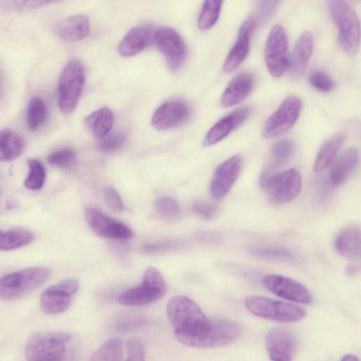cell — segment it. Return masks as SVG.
Listing matches in <instances>:
<instances>
[{"instance_id":"5","label":"cell","mask_w":361,"mask_h":361,"mask_svg":"<svg viewBox=\"0 0 361 361\" xmlns=\"http://www.w3.org/2000/svg\"><path fill=\"white\" fill-rule=\"evenodd\" d=\"M71 335L62 331L40 332L32 334L25 347L27 360H61L66 352V344Z\"/></svg>"},{"instance_id":"27","label":"cell","mask_w":361,"mask_h":361,"mask_svg":"<svg viewBox=\"0 0 361 361\" xmlns=\"http://www.w3.org/2000/svg\"><path fill=\"white\" fill-rule=\"evenodd\" d=\"M23 138L12 130H0V161H11L18 158L23 152Z\"/></svg>"},{"instance_id":"11","label":"cell","mask_w":361,"mask_h":361,"mask_svg":"<svg viewBox=\"0 0 361 361\" xmlns=\"http://www.w3.org/2000/svg\"><path fill=\"white\" fill-rule=\"evenodd\" d=\"M154 42L164 55L168 67L177 71L183 64L187 54L184 40L180 34L170 27H161L156 30Z\"/></svg>"},{"instance_id":"43","label":"cell","mask_w":361,"mask_h":361,"mask_svg":"<svg viewBox=\"0 0 361 361\" xmlns=\"http://www.w3.org/2000/svg\"><path fill=\"white\" fill-rule=\"evenodd\" d=\"M104 199L107 207L114 212H120L123 209V204L117 191L107 187L104 191Z\"/></svg>"},{"instance_id":"47","label":"cell","mask_w":361,"mask_h":361,"mask_svg":"<svg viewBox=\"0 0 361 361\" xmlns=\"http://www.w3.org/2000/svg\"><path fill=\"white\" fill-rule=\"evenodd\" d=\"M341 360H347V361H355V360H359V358L355 355L347 354V355H343V357Z\"/></svg>"},{"instance_id":"1","label":"cell","mask_w":361,"mask_h":361,"mask_svg":"<svg viewBox=\"0 0 361 361\" xmlns=\"http://www.w3.org/2000/svg\"><path fill=\"white\" fill-rule=\"evenodd\" d=\"M166 314L178 341L188 346L202 348L211 330V319L194 301L185 296H175L167 304Z\"/></svg>"},{"instance_id":"25","label":"cell","mask_w":361,"mask_h":361,"mask_svg":"<svg viewBox=\"0 0 361 361\" xmlns=\"http://www.w3.org/2000/svg\"><path fill=\"white\" fill-rule=\"evenodd\" d=\"M359 161V152L352 147L343 152L335 161L329 173V181L337 186L343 183L354 171Z\"/></svg>"},{"instance_id":"8","label":"cell","mask_w":361,"mask_h":361,"mask_svg":"<svg viewBox=\"0 0 361 361\" xmlns=\"http://www.w3.org/2000/svg\"><path fill=\"white\" fill-rule=\"evenodd\" d=\"M85 82L82 64L70 61L63 68L59 81V106L64 114L71 113L79 101Z\"/></svg>"},{"instance_id":"2","label":"cell","mask_w":361,"mask_h":361,"mask_svg":"<svg viewBox=\"0 0 361 361\" xmlns=\"http://www.w3.org/2000/svg\"><path fill=\"white\" fill-rule=\"evenodd\" d=\"M328 7L338 29L339 42L344 51L354 55L360 41V21L355 11L345 0H328Z\"/></svg>"},{"instance_id":"41","label":"cell","mask_w":361,"mask_h":361,"mask_svg":"<svg viewBox=\"0 0 361 361\" xmlns=\"http://www.w3.org/2000/svg\"><path fill=\"white\" fill-rule=\"evenodd\" d=\"M126 136L121 132L113 133L104 137L99 148L106 153H111L119 149L125 143Z\"/></svg>"},{"instance_id":"39","label":"cell","mask_w":361,"mask_h":361,"mask_svg":"<svg viewBox=\"0 0 361 361\" xmlns=\"http://www.w3.org/2000/svg\"><path fill=\"white\" fill-rule=\"evenodd\" d=\"M48 162L54 166L67 169L74 165L76 159L75 153L69 149H62L51 153Z\"/></svg>"},{"instance_id":"19","label":"cell","mask_w":361,"mask_h":361,"mask_svg":"<svg viewBox=\"0 0 361 361\" xmlns=\"http://www.w3.org/2000/svg\"><path fill=\"white\" fill-rule=\"evenodd\" d=\"M255 25V19L250 18L240 26L237 40L224 61L223 69L225 72L235 71L247 58L250 51V38Z\"/></svg>"},{"instance_id":"21","label":"cell","mask_w":361,"mask_h":361,"mask_svg":"<svg viewBox=\"0 0 361 361\" xmlns=\"http://www.w3.org/2000/svg\"><path fill=\"white\" fill-rule=\"evenodd\" d=\"M249 114L248 107H242L225 116L208 131L202 145L209 147L218 143L240 126L248 117Z\"/></svg>"},{"instance_id":"38","label":"cell","mask_w":361,"mask_h":361,"mask_svg":"<svg viewBox=\"0 0 361 361\" xmlns=\"http://www.w3.org/2000/svg\"><path fill=\"white\" fill-rule=\"evenodd\" d=\"M295 147L292 141L282 140L276 142L271 149L274 161L277 165L287 163L294 154Z\"/></svg>"},{"instance_id":"45","label":"cell","mask_w":361,"mask_h":361,"mask_svg":"<svg viewBox=\"0 0 361 361\" xmlns=\"http://www.w3.org/2000/svg\"><path fill=\"white\" fill-rule=\"evenodd\" d=\"M280 1L281 0H262L259 14L263 20L267 19L273 14Z\"/></svg>"},{"instance_id":"13","label":"cell","mask_w":361,"mask_h":361,"mask_svg":"<svg viewBox=\"0 0 361 361\" xmlns=\"http://www.w3.org/2000/svg\"><path fill=\"white\" fill-rule=\"evenodd\" d=\"M262 283L270 292L281 298L302 304H310L312 301L308 289L302 283L290 278L277 274H268L263 277Z\"/></svg>"},{"instance_id":"6","label":"cell","mask_w":361,"mask_h":361,"mask_svg":"<svg viewBox=\"0 0 361 361\" xmlns=\"http://www.w3.org/2000/svg\"><path fill=\"white\" fill-rule=\"evenodd\" d=\"M244 302L252 314L275 322H295L302 319L306 314L305 310L298 305L262 296H247Z\"/></svg>"},{"instance_id":"23","label":"cell","mask_w":361,"mask_h":361,"mask_svg":"<svg viewBox=\"0 0 361 361\" xmlns=\"http://www.w3.org/2000/svg\"><path fill=\"white\" fill-rule=\"evenodd\" d=\"M253 84V77L250 73H243L236 75L222 94L221 106L227 108L240 103L251 92Z\"/></svg>"},{"instance_id":"46","label":"cell","mask_w":361,"mask_h":361,"mask_svg":"<svg viewBox=\"0 0 361 361\" xmlns=\"http://www.w3.org/2000/svg\"><path fill=\"white\" fill-rule=\"evenodd\" d=\"M346 274L348 276H353L357 275L360 271L359 264L352 263L349 264L346 268Z\"/></svg>"},{"instance_id":"44","label":"cell","mask_w":361,"mask_h":361,"mask_svg":"<svg viewBox=\"0 0 361 361\" xmlns=\"http://www.w3.org/2000/svg\"><path fill=\"white\" fill-rule=\"evenodd\" d=\"M193 211L204 219H211L215 216L216 208L209 203L199 202L193 205Z\"/></svg>"},{"instance_id":"42","label":"cell","mask_w":361,"mask_h":361,"mask_svg":"<svg viewBox=\"0 0 361 361\" xmlns=\"http://www.w3.org/2000/svg\"><path fill=\"white\" fill-rule=\"evenodd\" d=\"M126 348L128 360L142 361L145 360V347L139 338H129L127 341Z\"/></svg>"},{"instance_id":"20","label":"cell","mask_w":361,"mask_h":361,"mask_svg":"<svg viewBox=\"0 0 361 361\" xmlns=\"http://www.w3.org/2000/svg\"><path fill=\"white\" fill-rule=\"evenodd\" d=\"M241 327L235 322L222 318L211 320V330L202 348L221 347L235 341L241 335Z\"/></svg>"},{"instance_id":"37","label":"cell","mask_w":361,"mask_h":361,"mask_svg":"<svg viewBox=\"0 0 361 361\" xmlns=\"http://www.w3.org/2000/svg\"><path fill=\"white\" fill-rule=\"evenodd\" d=\"M60 0H3L1 6L6 11L18 12L35 9Z\"/></svg>"},{"instance_id":"14","label":"cell","mask_w":361,"mask_h":361,"mask_svg":"<svg viewBox=\"0 0 361 361\" xmlns=\"http://www.w3.org/2000/svg\"><path fill=\"white\" fill-rule=\"evenodd\" d=\"M85 215L89 226L98 236L113 239H130L133 236V231L128 226L97 209L88 207Z\"/></svg>"},{"instance_id":"24","label":"cell","mask_w":361,"mask_h":361,"mask_svg":"<svg viewBox=\"0 0 361 361\" xmlns=\"http://www.w3.org/2000/svg\"><path fill=\"white\" fill-rule=\"evenodd\" d=\"M90 25L87 16L78 14L69 16L56 26L57 36L66 42H76L85 38L90 32Z\"/></svg>"},{"instance_id":"34","label":"cell","mask_w":361,"mask_h":361,"mask_svg":"<svg viewBox=\"0 0 361 361\" xmlns=\"http://www.w3.org/2000/svg\"><path fill=\"white\" fill-rule=\"evenodd\" d=\"M27 164L30 171L24 182L25 188L32 190L41 189L45 179V169L43 164L35 159H27Z\"/></svg>"},{"instance_id":"17","label":"cell","mask_w":361,"mask_h":361,"mask_svg":"<svg viewBox=\"0 0 361 361\" xmlns=\"http://www.w3.org/2000/svg\"><path fill=\"white\" fill-rule=\"evenodd\" d=\"M190 116L188 106L180 101H169L161 105L152 118V126L158 130H168L183 124Z\"/></svg>"},{"instance_id":"12","label":"cell","mask_w":361,"mask_h":361,"mask_svg":"<svg viewBox=\"0 0 361 361\" xmlns=\"http://www.w3.org/2000/svg\"><path fill=\"white\" fill-rule=\"evenodd\" d=\"M75 279H67L45 289L40 297V307L47 314H59L66 311L73 295L79 288Z\"/></svg>"},{"instance_id":"16","label":"cell","mask_w":361,"mask_h":361,"mask_svg":"<svg viewBox=\"0 0 361 361\" xmlns=\"http://www.w3.org/2000/svg\"><path fill=\"white\" fill-rule=\"evenodd\" d=\"M266 347L271 360H291L297 349V339L288 329L274 328L266 336Z\"/></svg>"},{"instance_id":"7","label":"cell","mask_w":361,"mask_h":361,"mask_svg":"<svg viewBox=\"0 0 361 361\" xmlns=\"http://www.w3.org/2000/svg\"><path fill=\"white\" fill-rule=\"evenodd\" d=\"M166 285L161 274L156 268L149 267L144 272L142 284L126 290L118 296V302L125 305L141 306L161 298Z\"/></svg>"},{"instance_id":"10","label":"cell","mask_w":361,"mask_h":361,"mask_svg":"<svg viewBox=\"0 0 361 361\" xmlns=\"http://www.w3.org/2000/svg\"><path fill=\"white\" fill-rule=\"evenodd\" d=\"M301 108L302 102L298 97H286L264 123L262 130L263 137H274L290 129L297 121Z\"/></svg>"},{"instance_id":"36","label":"cell","mask_w":361,"mask_h":361,"mask_svg":"<svg viewBox=\"0 0 361 361\" xmlns=\"http://www.w3.org/2000/svg\"><path fill=\"white\" fill-rule=\"evenodd\" d=\"M154 209L161 219L167 221L177 220L181 214L178 203L174 200L166 197L156 200Z\"/></svg>"},{"instance_id":"26","label":"cell","mask_w":361,"mask_h":361,"mask_svg":"<svg viewBox=\"0 0 361 361\" xmlns=\"http://www.w3.org/2000/svg\"><path fill=\"white\" fill-rule=\"evenodd\" d=\"M335 248L343 257L350 259L360 257V228L350 226L341 231L335 240Z\"/></svg>"},{"instance_id":"28","label":"cell","mask_w":361,"mask_h":361,"mask_svg":"<svg viewBox=\"0 0 361 361\" xmlns=\"http://www.w3.org/2000/svg\"><path fill=\"white\" fill-rule=\"evenodd\" d=\"M34 234L22 228L0 229V250L7 251L25 246L33 241Z\"/></svg>"},{"instance_id":"3","label":"cell","mask_w":361,"mask_h":361,"mask_svg":"<svg viewBox=\"0 0 361 361\" xmlns=\"http://www.w3.org/2000/svg\"><path fill=\"white\" fill-rule=\"evenodd\" d=\"M260 184L267 191L269 201L274 204H283L294 200L300 193L302 179L295 169L275 173L267 169L261 176Z\"/></svg>"},{"instance_id":"15","label":"cell","mask_w":361,"mask_h":361,"mask_svg":"<svg viewBox=\"0 0 361 361\" xmlns=\"http://www.w3.org/2000/svg\"><path fill=\"white\" fill-rule=\"evenodd\" d=\"M242 166V159L235 154L219 164L214 172L210 194L215 200L224 197L237 180Z\"/></svg>"},{"instance_id":"4","label":"cell","mask_w":361,"mask_h":361,"mask_svg":"<svg viewBox=\"0 0 361 361\" xmlns=\"http://www.w3.org/2000/svg\"><path fill=\"white\" fill-rule=\"evenodd\" d=\"M45 267L27 268L0 278V299L19 298L41 286L49 278Z\"/></svg>"},{"instance_id":"22","label":"cell","mask_w":361,"mask_h":361,"mask_svg":"<svg viewBox=\"0 0 361 361\" xmlns=\"http://www.w3.org/2000/svg\"><path fill=\"white\" fill-rule=\"evenodd\" d=\"M314 46L313 36L309 31L300 35L289 58L288 68L294 76L304 73L311 57Z\"/></svg>"},{"instance_id":"32","label":"cell","mask_w":361,"mask_h":361,"mask_svg":"<svg viewBox=\"0 0 361 361\" xmlns=\"http://www.w3.org/2000/svg\"><path fill=\"white\" fill-rule=\"evenodd\" d=\"M123 357V348L122 341L118 338H114L105 341L92 355L91 360L117 361L122 360Z\"/></svg>"},{"instance_id":"31","label":"cell","mask_w":361,"mask_h":361,"mask_svg":"<svg viewBox=\"0 0 361 361\" xmlns=\"http://www.w3.org/2000/svg\"><path fill=\"white\" fill-rule=\"evenodd\" d=\"M223 1L224 0H204L197 20V26L200 30H208L216 24Z\"/></svg>"},{"instance_id":"18","label":"cell","mask_w":361,"mask_h":361,"mask_svg":"<svg viewBox=\"0 0 361 361\" xmlns=\"http://www.w3.org/2000/svg\"><path fill=\"white\" fill-rule=\"evenodd\" d=\"M156 29L150 24H140L131 30L121 39L118 52L124 57L136 55L154 42Z\"/></svg>"},{"instance_id":"33","label":"cell","mask_w":361,"mask_h":361,"mask_svg":"<svg viewBox=\"0 0 361 361\" xmlns=\"http://www.w3.org/2000/svg\"><path fill=\"white\" fill-rule=\"evenodd\" d=\"M47 111L44 102L41 98L35 97L28 104L27 111V122L31 130L38 129L46 119Z\"/></svg>"},{"instance_id":"35","label":"cell","mask_w":361,"mask_h":361,"mask_svg":"<svg viewBox=\"0 0 361 361\" xmlns=\"http://www.w3.org/2000/svg\"><path fill=\"white\" fill-rule=\"evenodd\" d=\"M250 254L257 257L278 259L286 262H295L298 259L297 255L291 250L278 247H253L250 250Z\"/></svg>"},{"instance_id":"40","label":"cell","mask_w":361,"mask_h":361,"mask_svg":"<svg viewBox=\"0 0 361 361\" xmlns=\"http://www.w3.org/2000/svg\"><path fill=\"white\" fill-rule=\"evenodd\" d=\"M309 80L313 87L321 92H329L334 87V82L331 78L322 71L312 72L310 75Z\"/></svg>"},{"instance_id":"30","label":"cell","mask_w":361,"mask_h":361,"mask_svg":"<svg viewBox=\"0 0 361 361\" xmlns=\"http://www.w3.org/2000/svg\"><path fill=\"white\" fill-rule=\"evenodd\" d=\"M113 122L114 115L108 108L99 109L85 119L87 127L97 138H102L109 133Z\"/></svg>"},{"instance_id":"9","label":"cell","mask_w":361,"mask_h":361,"mask_svg":"<svg viewBox=\"0 0 361 361\" xmlns=\"http://www.w3.org/2000/svg\"><path fill=\"white\" fill-rule=\"evenodd\" d=\"M288 42L284 28L275 25L271 29L265 45V62L269 73L281 77L288 68Z\"/></svg>"},{"instance_id":"29","label":"cell","mask_w":361,"mask_h":361,"mask_svg":"<svg viewBox=\"0 0 361 361\" xmlns=\"http://www.w3.org/2000/svg\"><path fill=\"white\" fill-rule=\"evenodd\" d=\"M343 142L342 134H336L322 146L314 160L313 169L319 173L326 169L332 162Z\"/></svg>"}]
</instances>
